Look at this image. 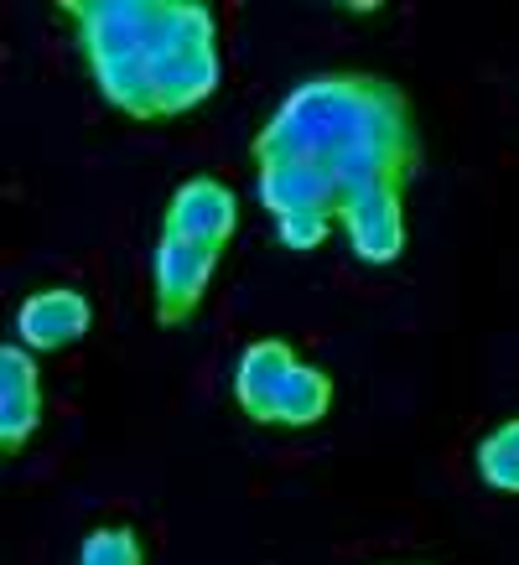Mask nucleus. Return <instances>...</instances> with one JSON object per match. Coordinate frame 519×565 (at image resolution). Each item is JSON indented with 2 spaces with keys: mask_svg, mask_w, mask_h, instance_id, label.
Masks as SVG:
<instances>
[{
  "mask_svg": "<svg viewBox=\"0 0 519 565\" xmlns=\"http://www.w3.org/2000/svg\"><path fill=\"white\" fill-rule=\"evenodd\" d=\"M88 68L115 109L136 115V120H156V78L146 52H104V57H88Z\"/></svg>",
  "mask_w": 519,
  "mask_h": 565,
  "instance_id": "obj_10",
  "label": "nucleus"
},
{
  "mask_svg": "<svg viewBox=\"0 0 519 565\" xmlns=\"http://www.w3.org/2000/svg\"><path fill=\"white\" fill-rule=\"evenodd\" d=\"M504 430V441H515L519 446V420H509V426H499Z\"/></svg>",
  "mask_w": 519,
  "mask_h": 565,
  "instance_id": "obj_15",
  "label": "nucleus"
},
{
  "mask_svg": "<svg viewBox=\"0 0 519 565\" xmlns=\"http://www.w3.org/2000/svg\"><path fill=\"white\" fill-rule=\"evenodd\" d=\"M234 223H240V203H234V192H229L224 182H213V177L182 182L172 207H167V234L208 244V249H224V239L234 234Z\"/></svg>",
  "mask_w": 519,
  "mask_h": 565,
  "instance_id": "obj_4",
  "label": "nucleus"
},
{
  "mask_svg": "<svg viewBox=\"0 0 519 565\" xmlns=\"http://www.w3.org/2000/svg\"><path fill=\"white\" fill-rule=\"evenodd\" d=\"M478 472H484L488 488H499V493H519V446L504 441V430H494V436L478 446Z\"/></svg>",
  "mask_w": 519,
  "mask_h": 565,
  "instance_id": "obj_13",
  "label": "nucleus"
},
{
  "mask_svg": "<svg viewBox=\"0 0 519 565\" xmlns=\"http://www.w3.org/2000/svg\"><path fill=\"white\" fill-rule=\"evenodd\" d=\"M332 405V384L322 369H311V363H296L286 384L276 394V426H317Z\"/></svg>",
  "mask_w": 519,
  "mask_h": 565,
  "instance_id": "obj_11",
  "label": "nucleus"
},
{
  "mask_svg": "<svg viewBox=\"0 0 519 565\" xmlns=\"http://www.w3.org/2000/svg\"><path fill=\"white\" fill-rule=\"evenodd\" d=\"M353 146L415 156L411 109L390 78L374 73H332L311 78L276 109V120L260 130L255 156L265 161H332Z\"/></svg>",
  "mask_w": 519,
  "mask_h": 565,
  "instance_id": "obj_1",
  "label": "nucleus"
},
{
  "mask_svg": "<svg viewBox=\"0 0 519 565\" xmlns=\"http://www.w3.org/2000/svg\"><path fill=\"white\" fill-rule=\"evenodd\" d=\"M213 265H219V249L161 234V244H156V317L167 327L188 322L203 301L208 280H213Z\"/></svg>",
  "mask_w": 519,
  "mask_h": 565,
  "instance_id": "obj_2",
  "label": "nucleus"
},
{
  "mask_svg": "<svg viewBox=\"0 0 519 565\" xmlns=\"http://www.w3.org/2000/svg\"><path fill=\"white\" fill-rule=\"evenodd\" d=\"M338 223H343L348 244L363 265H390V259L405 249V218H400V188L384 182V188L363 192L353 203L338 207Z\"/></svg>",
  "mask_w": 519,
  "mask_h": 565,
  "instance_id": "obj_3",
  "label": "nucleus"
},
{
  "mask_svg": "<svg viewBox=\"0 0 519 565\" xmlns=\"http://www.w3.org/2000/svg\"><path fill=\"white\" fill-rule=\"evenodd\" d=\"M332 223H338V213H328V207L286 213V218H276V239L286 244V249H317V244L332 234Z\"/></svg>",
  "mask_w": 519,
  "mask_h": 565,
  "instance_id": "obj_14",
  "label": "nucleus"
},
{
  "mask_svg": "<svg viewBox=\"0 0 519 565\" xmlns=\"http://www.w3.org/2000/svg\"><path fill=\"white\" fill-rule=\"evenodd\" d=\"M156 115H182L219 88V57L213 52H161L151 57Z\"/></svg>",
  "mask_w": 519,
  "mask_h": 565,
  "instance_id": "obj_9",
  "label": "nucleus"
},
{
  "mask_svg": "<svg viewBox=\"0 0 519 565\" xmlns=\"http://www.w3.org/2000/svg\"><path fill=\"white\" fill-rule=\"evenodd\" d=\"M260 203L271 207L276 218L311 213V207L338 213L343 192H338V177H332L328 161H265L260 167Z\"/></svg>",
  "mask_w": 519,
  "mask_h": 565,
  "instance_id": "obj_5",
  "label": "nucleus"
},
{
  "mask_svg": "<svg viewBox=\"0 0 519 565\" xmlns=\"http://www.w3.org/2000/svg\"><path fill=\"white\" fill-rule=\"evenodd\" d=\"M36 426H42V374L32 363V348H0V446L21 451Z\"/></svg>",
  "mask_w": 519,
  "mask_h": 565,
  "instance_id": "obj_7",
  "label": "nucleus"
},
{
  "mask_svg": "<svg viewBox=\"0 0 519 565\" xmlns=\"http://www.w3.org/2000/svg\"><path fill=\"white\" fill-rule=\"evenodd\" d=\"M296 353L292 343H280V338H265V343H250L240 359V374H234V399H240V411L260 426H276V394L286 384V374L296 369Z\"/></svg>",
  "mask_w": 519,
  "mask_h": 565,
  "instance_id": "obj_8",
  "label": "nucleus"
},
{
  "mask_svg": "<svg viewBox=\"0 0 519 565\" xmlns=\"http://www.w3.org/2000/svg\"><path fill=\"white\" fill-rule=\"evenodd\" d=\"M78 565H146L136 530H94L78 550Z\"/></svg>",
  "mask_w": 519,
  "mask_h": 565,
  "instance_id": "obj_12",
  "label": "nucleus"
},
{
  "mask_svg": "<svg viewBox=\"0 0 519 565\" xmlns=\"http://www.w3.org/2000/svg\"><path fill=\"white\" fill-rule=\"evenodd\" d=\"M94 322V311L78 291L68 286H52V291H36L27 296V307L17 311V332H21V348H36V353H57V348L78 343Z\"/></svg>",
  "mask_w": 519,
  "mask_h": 565,
  "instance_id": "obj_6",
  "label": "nucleus"
}]
</instances>
